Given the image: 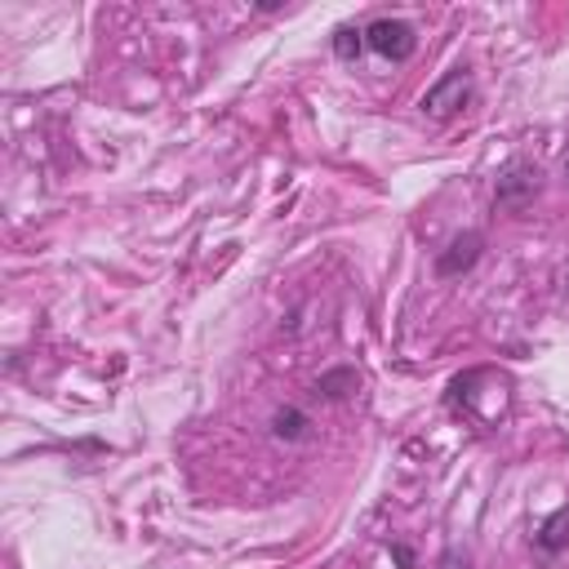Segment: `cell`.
<instances>
[{
  "mask_svg": "<svg viewBox=\"0 0 569 569\" xmlns=\"http://www.w3.org/2000/svg\"><path fill=\"white\" fill-rule=\"evenodd\" d=\"M467 98H471V71H467V67H453V71H445V76L422 93V111H427L431 120H449L453 111H462Z\"/></svg>",
  "mask_w": 569,
  "mask_h": 569,
  "instance_id": "6da1fadb",
  "label": "cell"
},
{
  "mask_svg": "<svg viewBox=\"0 0 569 569\" xmlns=\"http://www.w3.org/2000/svg\"><path fill=\"white\" fill-rule=\"evenodd\" d=\"M365 44L391 62H405L413 49H418V31L405 22V18H378L365 27Z\"/></svg>",
  "mask_w": 569,
  "mask_h": 569,
  "instance_id": "7a4b0ae2",
  "label": "cell"
},
{
  "mask_svg": "<svg viewBox=\"0 0 569 569\" xmlns=\"http://www.w3.org/2000/svg\"><path fill=\"white\" fill-rule=\"evenodd\" d=\"M533 196H538V169H533V164H520V160L507 164L502 178H498V187H493V204L520 213Z\"/></svg>",
  "mask_w": 569,
  "mask_h": 569,
  "instance_id": "3957f363",
  "label": "cell"
},
{
  "mask_svg": "<svg viewBox=\"0 0 569 569\" xmlns=\"http://www.w3.org/2000/svg\"><path fill=\"white\" fill-rule=\"evenodd\" d=\"M480 249H485V236L480 231H462V236H453L440 253H436V276H462V271H471L476 267V258H480Z\"/></svg>",
  "mask_w": 569,
  "mask_h": 569,
  "instance_id": "277c9868",
  "label": "cell"
},
{
  "mask_svg": "<svg viewBox=\"0 0 569 569\" xmlns=\"http://www.w3.org/2000/svg\"><path fill=\"white\" fill-rule=\"evenodd\" d=\"M533 547H538L542 556H556V551H565V547H569V507H556V511L538 525Z\"/></svg>",
  "mask_w": 569,
  "mask_h": 569,
  "instance_id": "5b68a950",
  "label": "cell"
},
{
  "mask_svg": "<svg viewBox=\"0 0 569 569\" xmlns=\"http://www.w3.org/2000/svg\"><path fill=\"white\" fill-rule=\"evenodd\" d=\"M307 427H311V422H307V413H302V409H293V405H289V409H276V418H271V431H276L280 440H302V436H307Z\"/></svg>",
  "mask_w": 569,
  "mask_h": 569,
  "instance_id": "8992f818",
  "label": "cell"
},
{
  "mask_svg": "<svg viewBox=\"0 0 569 569\" xmlns=\"http://www.w3.org/2000/svg\"><path fill=\"white\" fill-rule=\"evenodd\" d=\"M333 53H338L342 62H356V58L365 53V31H360V27H338V31H333Z\"/></svg>",
  "mask_w": 569,
  "mask_h": 569,
  "instance_id": "52a82bcc",
  "label": "cell"
},
{
  "mask_svg": "<svg viewBox=\"0 0 569 569\" xmlns=\"http://www.w3.org/2000/svg\"><path fill=\"white\" fill-rule=\"evenodd\" d=\"M356 382H360V378H356V369H333V373H325V378H320V391H325L329 400H338V396H347L342 387H356Z\"/></svg>",
  "mask_w": 569,
  "mask_h": 569,
  "instance_id": "ba28073f",
  "label": "cell"
},
{
  "mask_svg": "<svg viewBox=\"0 0 569 569\" xmlns=\"http://www.w3.org/2000/svg\"><path fill=\"white\" fill-rule=\"evenodd\" d=\"M440 569H471V556L458 551V547H449V551L440 556Z\"/></svg>",
  "mask_w": 569,
  "mask_h": 569,
  "instance_id": "9c48e42d",
  "label": "cell"
},
{
  "mask_svg": "<svg viewBox=\"0 0 569 569\" xmlns=\"http://www.w3.org/2000/svg\"><path fill=\"white\" fill-rule=\"evenodd\" d=\"M391 556L400 560V569H413V556H409V547H400V542H396V547H391Z\"/></svg>",
  "mask_w": 569,
  "mask_h": 569,
  "instance_id": "30bf717a",
  "label": "cell"
},
{
  "mask_svg": "<svg viewBox=\"0 0 569 569\" xmlns=\"http://www.w3.org/2000/svg\"><path fill=\"white\" fill-rule=\"evenodd\" d=\"M565 178H569V156H565Z\"/></svg>",
  "mask_w": 569,
  "mask_h": 569,
  "instance_id": "8fae6325",
  "label": "cell"
}]
</instances>
